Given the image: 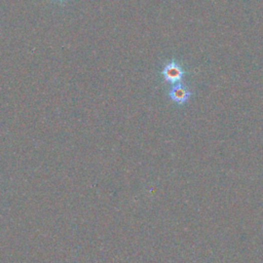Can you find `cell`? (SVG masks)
Returning <instances> with one entry per match:
<instances>
[{
	"instance_id": "obj_3",
	"label": "cell",
	"mask_w": 263,
	"mask_h": 263,
	"mask_svg": "<svg viewBox=\"0 0 263 263\" xmlns=\"http://www.w3.org/2000/svg\"><path fill=\"white\" fill-rule=\"evenodd\" d=\"M56 2H58V3H61V4H64V3H67L68 0H56Z\"/></svg>"
},
{
	"instance_id": "obj_2",
	"label": "cell",
	"mask_w": 263,
	"mask_h": 263,
	"mask_svg": "<svg viewBox=\"0 0 263 263\" xmlns=\"http://www.w3.org/2000/svg\"><path fill=\"white\" fill-rule=\"evenodd\" d=\"M169 97L177 104H184L190 98V92L181 84L175 85L169 92Z\"/></svg>"
},
{
	"instance_id": "obj_1",
	"label": "cell",
	"mask_w": 263,
	"mask_h": 263,
	"mask_svg": "<svg viewBox=\"0 0 263 263\" xmlns=\"http://www.w3.org/2000/svg\"><path fill=\"white\" fill-rule=\"evenodd\" d=\"M161 75H163L166 83L175 86L180 84L182 78L185 75V71L179 63L171 61L164 66L163 70H161Z\"/></svg>"
}]
</instances>
